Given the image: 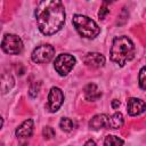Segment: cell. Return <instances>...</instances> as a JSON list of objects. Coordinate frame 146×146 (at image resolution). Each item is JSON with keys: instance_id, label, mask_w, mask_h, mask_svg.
Segmentation results:
<instances>
[{"instance_id": "cell-16", "label": "cell", "mask_w": 146, "mask_h": 146, "mask_svg": "<svg viewBox=\"0 0 146 146\" xmlns=\"http://www.w3.org/2000/svg\"><path fill=\"white\" fill-rule=\"evenodd\" d=\"M59 127H60V129L63 131L70 132L73 129V121L71 119H68V117H63L60 120V122H59Z\"/></svg>"}, {"instance_id": "cell-13", "label": "cell", "mask_w": 146, "mask_h": 146, "mask_svg": "<svg viewBox=\"0 0 146 146\" xmlns=\"http://www.w3.org/2000/svg\"><path fill=\"white\" fill-rule=\"evenodd\" d=\"M123 123H124V117H123L122 113L115 112L114 114L108 115L106 128H108V129H119L123 125Z\"/></svg>"}, {"instance_id": "cell-14", "label": "cell", "mask_w": 146, "mask_h": 146, "mask_svg": "<svg viewBox=\"0 0 146 146\" xmlns=\"http://www.w3.org/2000/svg\"><path fill=\"white\" fill-rule=\"evenodd\" d=\"M14 84H15V80L10 74H8V73L2 74V76H1V91H2V94L8 92L14 87Z\"/></svg>"}, {"instance_id": "cell-18", "label": "cell", "mask_w": 146, "mask_h": 146, "mask_svg": "<svg viewBox=\"0 0 146 146\" xmlns=\"http://www.w3.org/2000/svg\"><path fill=\"white\" fill-rule=\"evenodd\" d=\"M138 81H139V87L144 90H146V66L141 67L139 71V76H138Z\"/></svg>"}, {"instance_id": "cell-2", "label": "cell", "mask_w": 146, "mask_h": 146, "mask_svg": "<svg viewBox=\"0 0 146 146\" xmlns=\"http://www.w3.org/2000/svg\"><path fill=\"white\" fill-rule=\"evenodd\" d=\"M135 54L136 47L131 39H129L127 35L114 38L110 51V57L112 62H114L119 66H124L128 62L133 59Z\"/></svg>"}, {"instance_id": "cell-19", "label": "cell", "mask_w": 146, "mask_h": 146, "mask_svg": "<svg viewBox=\"0 0 146 146\" xmlns=\"http://www.w3.org/2000/svg\"><path fill=\"white\" fill-rule=\"evenodd\" d=\"M107 2H104L103 3V6L99 8V11H98V17H99V19H105V17L110 14V9L107 8Z\"/></svg>"}, {"instance_id": "cell-12", "label": "cell", "mask_w": 146, "mask_h": 146, "mask_svg": "<svg viewBox=\"0 0 146 146\" xmlns=\"http://www.w3.org/2000/svg\"><path fill=\"white\" fill-rule=\"evenodd\" d=\"M84 97L89 102H95L102 97V91L95 83H88L84 87Z\"/></svg>"}, {"instance_id": "cell-5", "label": "cell", "mask_w": 146, "mask_h": 146, "mask_svg": "<svg viewBox=\"0 0 146 146\" xmlns=\"http://www.w3.org/2000/svg\"><path fill=\"white\" fill-rule=\"evenodd\" d=\"M75 63H76V59L74 56L70 54H60L56 57L54 67L60 76H65L72 71Z\"/></svg>"}, {"instance_id": "cell-6", "label": "cell", "mask_w": 146, "mask_h": 146, "mask_svg": "<svg viewBox=\"0 0 146 146\" xmlns=\"http://www.w3.org/2000/svg\"><path fill=\"white\" fill-rule=\"evenodd\" d=\"M55 56V48L51 44H40L31 54V58L34 63H48Z\"/></svg>"}, {"instance_id": "cell-15", "label": "cell", "mask_w": 146, "mask_h": 146, "mask_svg": "<svg viewBox=\"0 0 146 146\" xmlns=\"http://www.w3.org/2000/svg\"><path fill=\"white\" fill-rule=\"evenodd\" d=\"M104 146H123V140L114 135H108L104 139Z\"/></svg>"}, {"instance_id": "cell-8", "label": "cell", "mask_w": 146, "mask_h": 146, "mask_svg": "<svg viewBox=\"0 0 146 146\" xmlns=\"http://www.w3.org/2000/svg\"><path fill=\"white\" fill-rule=\"evenodd\" d=\"M146 110V103L144 100H141L140 98H136V97H130L127 100V111L128 114L131 116H137L140 115L141 113H144Z\"/></svg>"}, {"instance_id": "cell-21", "label": "cell", "mask_w": 146, "mask_h": 146, "mask_svg": "<svg viewBox=\"0 0 146 146\" xmlns=\"http://www.w3.org/2000/svg\"><path fill=\"white\" fill-rule=\"evenodd\" d=\"M119 106H120V102L117 99H113L112 100V107L114 110H116V108H119Z\"/></svg>"}, {"instance_id": "cell-4", "label": "cell", "mask_w": 146, "mask_h": 146, "mask_svg": "<svg viewBox=\"0 0 146 146\" xmlns=\"http://www.w3.org/2000/svg\"><path fill=\"white\" fill-rule=\"evenodd\" d=\"M23 41L22 39L11 33H7L3 35L1 41V49L9 55H18L23 51Z\"/></svg>"}, {"instance_id": "cell-23", "label": "cell", "mask_w": 146, "mask_h": 146, "mask_svg": "<svg viewBox=\"0 0 146 146\" xmlns=\"http://www.w3.org/2000/svg\"><path fill=\"white\" fill-rule=\"evenodd\" d=\"M2 146H3V145H2Z\"/></svg>"}, {"instance_id": "cell-17", "label": "cell", "mask_w": 146, "mask_h": 146, "mask_svg": "<svg viewBox=\"0 0 146 146\" xmlns=\"http://www.w3.org/2000/svg\"><path fill=\"white\" fill-rule=\"evenodd\" d=\"M40 87H41V82L40 81H35V82H32L31 86H30V89H29V95L34 98L38 96L39 91H40Z\"/></svg>"}, {"instance_id": "cell-11", "label": "cell", "mask_w": 146, "mask_h": 146, "mask_svg": "<svg viewBox=\"0 0 146 146\" xmlns=\"http://www.w3.org/2000/svg\"><path fill=\"white\" fill-rule=\"evenodd\" d=\"M107 120H108L107 114H96L89 121V127L92 130H99L102 128H106L107 127Z\"/></svg>"}, {"instance_id": "cell-1", "label": "cell", "mask_w": 146, "mask_h": 146, "mask_svg": "<svg viewBox=\"0 0 146 146\" xmlns=\"http://www.w3.org/2000/svg\"><path fill=\"white\" fill-rule=\"evenodd\" d=\"M34 14L38 27L44 35L57 33L65 23V8L58 0L40 1Z\"/></svg>"}, {"instance_id": "cell-3", "label": "cell", "mask_w": 146, "mask_h": 146, "mask_svg": "<svg viewBox=\"0 0 146 146\" xmlns=\"http://www.w3.org/2000/svg\"><path fill=\"white\" fill-rule=\"evenodd\" d=\"M72 23L78 33L86 39H95L100 33V27L98 24L86 15L75 14L73 16Z\"/></svg>"}, {"instance_id": "cell-20", "label": "cell", "mask_w": 146, "mask_h": 146, "mask_svg": "<svg viewBox=\"0 0 146 146\" xmlns=\"http://www.w3.org/2000/svg\"><path fill=\"white\" fill-rule=\"evenodd\" d=\"M42 136L46 139H51L52 137H55V130L51 127H44L42 130Z\"/></svg>"}, {"instance_id": "cell-22", "label": "cell", "mask_w": 146, "mask_h": 146, "mask_svg": "<svg viewBox=\"0 0 146 146\" xmlns=\"http://www.w3.org/2000/svg\"><path fill=\"white\" fill-rule=\"evenodd\" d=\"M83 146H97V145H96V143H95L92 139H89V140L86 141V144H84Z\"/></svg>"}, {"instance_id": "cell-7", "label": "cell", "mask_w": 146, "mask_h": 146, "mask_svg": "<svg viewBox=\"0 0 146 146\" xmlns=\"http://www.w3.org/2000/svg\"><path fill=\"white\" fill-rule=\"evenodd\" d=\"M63 102H64V94H63L62 89L58 87H52L48 95L47 108L49 110V112H51V113L57 112L60 108Z\"/></svg>"}, {"instance_id": "cell-9", "label": "cell", "mask_w": 146, "mask_h": 146, "mask_svg": "<svg viewBox=\"0 0 146 146\" xmlns=\"http://www.w3.org/2000/svg\"><path fill=\"white\" fill-rule=\"evenodd\" d=\"M83 63L90 68H99L105 65V57L99 52H88L83 57Z\"/></svg>"}, {"instance_id": "cell-10", "label": "cell", "mask_w": 146, "mask_h": 146, "mask_svg": "<svg viewBox=\"0 0 146 146\" xmlns=\"http://www.w3.org/2000/svg\"><path fill=\"white\" fill-rule=\"evenodd\" d=\"M33 127H34V122L32 119H27L25 120L21 125L17 127L15 135L16 137H21V138H27L31 137L33 133Z\"/></svg>"}]
</instances>
